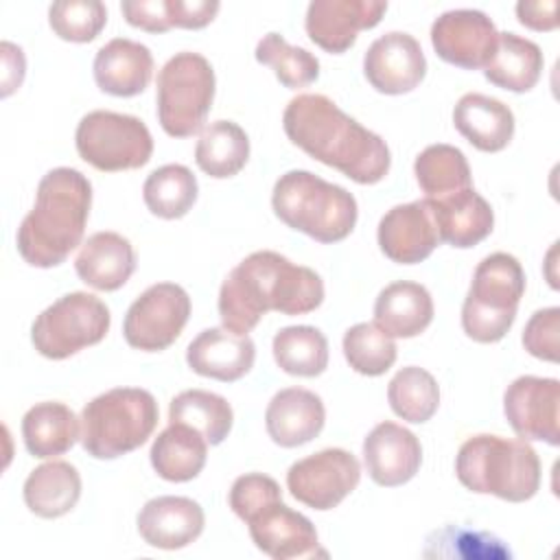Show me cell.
Masks as SVG:
<instances>
[{"label":"cell","instance_id":"obj_8","mask_svg":"<svg viewBox=\"0 0 560 560\" xmlns=\"http://www.w3.org/2000/svg\"><path fill=\"white\" fill-rule=\"evenodd\" d=\"M158 120L173 138L197 133L212 107L214 70L210 61L190 50L173 55L158 72Z\"/></svg>","mask_w":560,"mask_h":560},{"label":"cell","instance_id":"obj_21","mask_svg":"<svg viewBox=\"0 0 560 560\" xmlns=\"http://www.w3.org/2000/svg\"><path fill=\"white\" fill-rule=\"evenodd\" d=\"M254 359V341L228 328H206L186 348V363L195 374L223 383L243 378L252 370Z\"/></svg>","mask_w":560,"mask_h":560},{"label":"cell","instance_id":"obj_40","mask_svg":"<svg viewBox=\"0 0 560 560\" xmlns=\"http://www.w3.org/2000/svg\"><path fill=\"white\" fill-rule=\"evenodd\" d=\"M48 22L66 42H92L107 24V9L98 0H59L48 9Z\"/></svg>","mask_w":560,"mask_h":560},{"label":"cell","instance_id":"obj_38","mask_svg":"<svg viewBox=\"0 0 560 560\" xmlns=\"http://www.w3.org/2000/svg\"><path fill=\"white\" fill-rule=\"evenodd\" d=\"M256 61L269 66L276 79L291 90L304 88L319 77V61L306 48L291 46L280 33H267L256 44Z\"/></svg>","mask_w":560,"mask_h":560},{"label":"cell","instance_id":"obj_13","mask_svg":"<svg viewBox=\"0 0 560 560\" xmlns=\"http://www.w3.org/2000/svg\"><path fill=\"white\" fill-rule=\"evenodd\" d=\"M560 407V383L558 378L542 376H518L503 394V411L523 440H540L551 446L560 444L558 429Z\"/></svg>","mask_w":560,"mask_h":560},{"label":"cell","instance_id":"obj_19","mask_svg":"<svg viewBox=\"0 0 560 560\" xmlns=\"http://www.w3.org/2000/svg\"><path fill=\"white\" fill-rule=\"evenodd\" d=\"M363 462L374 483L394 488L407 483L422 464L420 440L396 422H378L363 440Z\"/></svg>","mask_w":560,"mask_h":560},{"label":"cell","instance_id":"obj_39","mask_svg":"<svg viewBox=\"0 0 560 560\" xmlns=\"http://www.w3.org/2000/svg\"><path fill=\"white\" fill-rule=\"evenodd\" d=\"M343 354L350 368L363 376H381L396 361V343L372 322L354 324L343 335Z\"/></svg>","mask_w":560,"mask_h":560},{"label":"cell","instance_id":"obj_42","mask_svg":"<svg viewBox=\"0 0 560 560\" xmlns=\"http://www.w3.org/2000/svg\"><path fill=\"white\" fill-rule=\"evenodd\" d=\"M276 497H282V490L276 479H271L262 472H247V475H241L234 479L228 501H230L232 512L241 521H245L260 505H265L267 501H271Z\"/></svg>","mask_w":560,"mask_h":560},{"label":"cell","instance_id":"obj_2","mask_svg":"<svg viewBox=\"0 0 560 560\" xmlns=\"http://www.w3.org/2000/svg\"><path fill=\"white\" fill-rule=\"evenodd\" d=\"M287 138L357 184L381 182L392 164L385 140L343 114L324 94H298L282 114Z\"/></svg>","mask_w":560,"mask_h":560},{"label":"cell","instance_id":"obj_32","mask_svg":"<svg viewBox=\"0 0 560 560\" xmlns=\"http://www.w3.org/2000/svg\"><path fill=\"white\" fill-rule=\"evenodd\" d=\"M247 158L249 138L236 122L214 120L201 129L195 147V162L206 175L214 179L232 177L247 164Z\"/></svg>","mask_w":560,"mask_h":560},{"label":"cell","instance_id":"obj_35","mask_svg":"<svg viewBox=\"0 0 560 560\" xmlns=\"http://www.w3.org/2000/svg\"><path fill=\"white\" fill-rule=\"evenodd\" d=\"M273 359L291 376H319L328 365V341L315 326H287L273 337Z\"/></svg>","mask_w":560,"mask_h":560},{"label":"cell","instance_id":"obj_26","mask_svg":"<svg viewBox=\"0 0 560 560\" xmlns=\"http://www.w3.org/2000/svg\"><path fill=\"white\" fill-rule=\"evenodd\" d=\"M453 125L475 149L486 153L505 149L514 136L512 109L479 92H468L455 103Z\"/></svg>","mask_w":560,"mask_h":560},{"label":"cell","instance_id":"obj_17","mask_svg":"<svg viewBox=\"0 0 560 560\" xmlns=\"http://www.w3.org/2000/svg\"><path fill=\"white\" fill-rule=\"evenodd\" d=\"M387 11L381 0H313L306 9V33L319 48L341 55L354 42L359 31L372 28Z\"/></svg>","mask_w":560,"mask_h":560},{"label":"cell","instance_id":"obj_4","mask_svg":"<svg viewBox=\"0 0 560 560\" xmlns=\"http://www.w3.org/2000/svg\"><path fill=\"white\" fill-rule=\"evenodd\" d=\"M455 475L477 494L521 503L540 488V459L527 440L479 433L468 438L455 457Z\"/></svg>","mask_w":560,"mask_h":560},{"label":"cell","instance_id":"obj_12","mask_svg":"<svg viewBox=\"0 0 560 560\" xmlns=\"http://www.w3.org/2000/svg\"><path fill=\"white\" fill-rule=\"evenodd\" d=\"M361 479L359 459L346 448H324L300 462L287 472V488L300 503L313 510L337 508Z\"/></svg>","mask_w":560,"mask_h":560},{"label":"cell","instance_id":"obj_24","mask_svg":"<svg viewBox=\"0 0 560 560\" xmlns=\"http://www.w3.org/2000/svg\"><path fill=\"white\" fill-rule=\"evenodd\" d=\"M153 77L151 50L133 39L114 37L94 57V81L112 96H136Z\"/></svg>","mask_w":560,"mask_h":560},{"label":"cell","instance_id":"obj_1","mask_svg":"<svg viewBox=\"0 0 560 560\" xmlns=\"http://www.w3.org/2000/svg\"><path fill=\"white\" fill-rule=\"evenodd\" d=\"M324 302L322 278L278 252H254L223 280L219 315L223 328L247 335L269 311L304 315Z\"/></svg>","mask_w":560,"mask_h":560},{"label":"cell","instance_id":"obj_45","mask_svg":"<svg viewBox=\"0 0 560 560\" xmlns=\"http://www.w3.org/2000/svg\"><path fill=\"white\" fill-rule=\"evenodd\" d=\"M516 18L523 26L534 31H553L558 26V0L518 2Z\"/></svg>","mask_w":560,"mask_h":560},{"label":"cell","instance_id":"obj_16","mask_svg":"<svg viewBox=\"0 0 560 560\" xmlns=\"http://www.w3.org/2000/svg\"><path fill=\"white\" fill-rule=\"evenodd\" d=\"M363 72L376 92L407 94L424 79L427 59L413 35L389 31L370 44Z\"/></svg>","mask_w":560,"mask_h":560},{"label":"cell","instance_id":"obj_6","mask_svg":"<svg viewBox=\"0 0 560 560\" xmlns=\"http://www.w3.org/2000/svg\"><path fill=\"white\" fill-rule=\"evenodd\" d=\"M158 402L140 387H114L81 411V444L96 459H116L142 446L158 424Z\"/></svg>","mask_w":560,"mask_h":560},{"label":"cell","instance_id":"obj_31","mask_svg":"<svg viewBox=\"0 0 560 560\" xmlns=\"http://www.w3.org/2000/svg\"><path fill=\"white\" fill-rule=\"evenodd\" d=\"M22 438L33 457H55L74 446L79 420L63 402H37L22 418Z\"/></svg>","mask_w":560,"mask_h":560},{"label":"cell","instance_id":"obj_46","mask_svg":"<svg viewBox=\"0 0 560 560\" xmlns=\"http://www.w3.org/2000/svg\"><path fill=\"white\" fill-rule=\"evenodd\" d=\"M2 63H4V74H2V96H9L24 79V63L13 66L11 57L2 50Z\"/></svg>","mask_w":560,"mask_h":560},{"label":"cell","instance_id":"obj_5","mask_svg":"<svg viewBox=\"0 0 560 560\" xmlns=\"http://www.w3.org/2000/svg\"><path fill=\"white\" fill-rule=\"evenodd\" d=\"M271 206L282 223L317 243L343 241L354 230L359 214L352 192L311 171L280 175L273 184Z\"/></svg>","mask_w":560,"mask_h":560},{"label":"cell","instance_id":"obj_15","mask_svg":"<svg viewBox=\"0 0 560 560\" xmlns=\"http://www.w3.org/2000/svg\"><path fill=\"white\" fill-rule=\"evenodd\" d=\"M254 545L273 560L324 556L315 525L276 497L245 518Z\"/></svg>","mask_w":560,"mask_h":560},{"label":"cell","instance_id":"obj_10","mask_svg":"<svg viewBox=\"0 0 560 560\" xmlns=\"http://www.w3.org/2000/svg\"><path fill=\"white\" fill-rule=\"evenodd\" d=\"M74 144L88 164L105 173L140 168L153 153V138L140 118L107 109L79 120Z\"/></svg>","mask_w":560,"mask_h":560},{"label":"cell","instance_id":"obj_28","mask_svg":"<svg viewBox=\"0 0 560 560\" xmlns=\"http://www.w3.org/2000/svg\"><path fill=\"white\" fill-rule=\"evenodd\" d=\"M79 497L81 475L63 459L37 466L24 481V503L42 518H59L68 514L77 505Z\"/></svg>","mask_w":560,"mask_h":560},{"label":"cell","instance_id":"obj_11","mask_svg":"<svg viewBox=\"0 0 560 560\" xmlns=\"http://www.w3.org/2000/svg\"><path fill=\"white\" fill-rule=\"evenodd\" d=\"M190 315V298L175 282H158L142 291L129 306L122 335L125 341L144 352L166 350L182 335Z\"/></svg>","mask_w":560,"mask_h":560},{"label":"cell","instance_id":"obj_22","mask_svg":"<svg viewBox=\"0 0 560 560\" xmlns=\"http://www.w3.org/2000/svg\"><path fill=\"white\" fill-rule=\"evenodd\" d=\"M440 241L466 249L481 243L494 225L490 203L470 186L438 199H424Z\"/></svg>","mask_w":560,"mask_h":560},{"label":"cell","instance_id":"obj_9","mask_svg":"<svg viewBox=\"0 0 560 560\" xmlns=\"http://www.w3.org/2000/svg\"><path fill=\"white\" fill-rule=\"evenodd\" d=\"M109 322V308L101 298L72 291L35 317L31 341L42 357L59 361L103 341Z\"/></svg>","mask_w":560,"mask_h":560},{"label":"cell","instance_id":"obj_3","mask_svg":"<svg viewBox=\"0 0 560 560\" xmlns=\"http://www.w3.org/2000/svg\"><path fill=\"white\" fill-rule=\"evenodd\" d=\"M92 206L90 179L68 166L48 171L35 195V206L18 228V252L33 267H57L81 245Z\"/></svg>","mask_w":560,"mask_h":560},{"label":"cell","instance_id":"obj_37","mask_svg":"<svg viewBox=\"0 0 560 560\" xmlns=\"http://www.w3.org/2000/svg\"><path fill=\"white\" fill-rule=\"evenodd\" d=\"M387 400L392 411L413 424H422L433 418L440 405V387L424 368L409 365L394 374L387 387Z\"/></svg>","mask_w":560,"mask_h":560},{"label":"cell","instance_id":"obj_29","mask_svg":"<svg viewBox=\"0 0 560 560\" xmlns=\"http://www.w3.org/2000/svg\"><path fill=\"white\" fill-rule=\"evenodd\" d=\"M208 455L206 438L186 424H173L153 440L151 444V466L166 481H190L195 479L203 466Z\"/></svg>","mask_w":560,"mask_h":560},{"label":"cell","instance_id":"obj_20","mask_svg":"<svg viewBox=\"0 0 560 560\" xmlns=\"http://www.w3.org/2000/svg\"><path fill=\"white\" fill-rule=\"evenodd\" d=\"M203 510L188 497H155L144 503L138 514V532L142 540L158 549H182L203 532Z\"/></svg>","mask_w":560,"mask_h":560},{"label":"cell","instance_id":"obj_7","mask_svg":"<svg viewBox=\"0 0 560 560\" xmlns=\"http://www.w3.org/2000/svg\"><path fill=\"white\" fill-rule=\"evenodd\" d=\"M525 293V271L505 252L486 256L475 273L462 306V328L479 343H494L512 328Z\"/></svg>","mask_w":560,"mask_h":560},{"label":"cell","instance_id":"obj_30","mask_svg":"<svg viewBox=\"0 0 560 560\" xmlns=\"http://www.w3.org/2000/svg\"><path fill=\"white\" fill-rule=\"evenodd\" d=\"M540 72L542 52L538 44L516 33H499L494 52L483 66V77L490 83L510 92H529L538 83Z\"/></svg>","mask_w":560,"mask_h":560},{"label":"cell","instance_id":"obj_27","mask_svg":"<svg viewBox=\"0 0 560 560\" xmlns=\"http://www.w3.org/2000/svg\"><path fill=\"white\" fill-rule=\"evenodd\" d=\"M433 319V300L420 282L398 280L387 284L374 302V324L389 337H416Z\"/></svg>","mask_w":560,"mask_h":560},{"label":"cell","instance_id":"obj_34","mask_svg":"<svg viewBox=\"0 0 560 560\" xmlns=\"http://www.w3.org/2000/svg\"><path fill=\"white\" fill-rule=\"evenodd\" d=\"M416 179L424 199H438L470 188V166L466 155L451 144H429L413 162Z\"/></svg>","mask_w":560,"mask_h":560},{"label":"cell","instance_id":"obj_36","mask_svg":"<svg viewBox=\"0 0 560 560\" xmlns=\"http://www.w3.org/2000/svg\"><path fill=\"white\" fill-rule=\"evenodd\" d=\"M197 177L184 164H164L155 168L142 186L147 208L162 219L184 217L197 201Z\"/></svg>","mask_w":560,"mask_h":560},{"label":"cell","instance_id":"obj_14","mask_svg":"<svg viewBox=\"0 0 560 560\" xmlns=\"http://www.w3.org/2000/svg\"><path fill=\"white\" fill-rule=\"evenodd\" d=\"M499 31L494 22L477 9H453L435 18L431 44L440 59L457 68L477 70L494 52Z\"/></svg>","mask_w":560,"mask_h":560},{"label":"cell","instance_id":"obj_33","mask_svg":"<svg viewBox=\"0 0 560 560\" xmlns=\"http://www.w3.org/2000/svg\"><path fill=\"white\" fill-rule=\"evenodd\" d=\"M168 422L192 427L208 444L217 446L228 438L234 413L223 396L206 389H186L171 400Z\"/></svg>","mask_w":560,"mask_h":560},{"label":"cell","instance_id":"obj_18","mask_svg":"<svg viewBox=\"0 0 560 560\" xmlns=\"http://www.w3.org/2000/svg\"><path fill=\"white\" fill-rule=\"evenodd\" d=\"M381 252L400 265H416L431 256L440 236L424 199L394 206L378 221Z\"/></svg>","mask_w":560,"mask_h":560},{"label":"cell","instance_id":"obj_41","mask_svg":"<svg viewBox=\"0 0 560 560\" xmlns=\"http://www.w3.org/2000/svg\"><path fill=\"white\" fill-rule=\"evenodd\" d=\"M525 350L542 361H558L560 350V308L549 306L536 311L523 330Z\"/></svg>","mask_w":560,"mask_h":560},{"label":"cell","instance_id":"obj_23","mask_svg":"<svg viewBox=\"0 0 560 560\" xmlns=\"http://www.w3.org/2000/svg\"><path fill=\"white\" fill-rule=\"evenodd\" d=\"M326 422L322 398L304 387L280 389L267 405L265 427L269 438L284 448L302 446L319 435Z\"/></svg>","mask_w":560,"mask_h":560},{"label":"cell","instance_id":"obj_25","mask_svg":"<svg viewBox=\"0 0 560 560\" xmlns=\"http://www.w3.org/2000/svg\"><path fill=\"white\" fill-rule=\"evenodd\" d=\"M74 269L85 284L98 291H116L136 269L133 245L118 232H96L81 245Z\"/></svg>","mask_w":560,"mask_h":560},{"label":"cell","instance_id":"obj_44","mask_svg":"<svg viewBox=\"0 0 560 560\" xmlns=\"http://www.w3.org/2000/svg\"><path fill=\"white\" fill-rule=\"evenodd\" d=\"M120 11L125 20L136 28L149 33H164L171 28L166 18V0H125Z\"/></svg>","mask_w":560,"mask_h":560},{"label":"cell","instance_id":"obj_43","mask_svg":"<svg viewBox=\"0 0 560 560\" xmlns=\"http://www.w3.org/2000/svg\"><path fill=\"white\" fill-rule=\"evenodd\" d=\"M217 11V0H166V18L171 28H203L214 20Z\"/></svg>","mask_w":560,"mask_h":560}]
</instances>
